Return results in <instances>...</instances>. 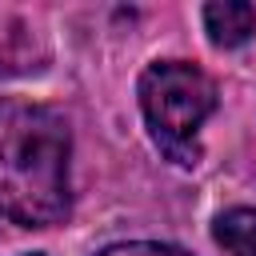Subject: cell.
<instances>
[{
	"label": "cell",
	"instance_id": "1",
	"mask_svg": "<svg viewBox=\"0 0 256 256\" xmlns=\"http://www.w3.org/2000/svg\"><path fill=\"white\" fill-rule=\"evenodd\" d=\"M68 120L36 100H0V216L20 228H52L72 200Z\"/></svg>",
	"mask_w": 256,
	"mask_h": 256
},
{
	"label": "cell",
	"instance_id": "3",
	"mask_svg": "<svg viewBox=\"0 0 256 256\" xmlns=\"http://www.w3.org/2000/svg\"><path fill=\"white\" fill-rule=\"evenodd\" d=\"M204 32L216 48H240L256 32V8L244 0H216L204 8Z\"/></svg>",
	"mask_w": 256,
	"mask_h": 256
},
{
	"label": "cell",
	"instance_id": "2",
	"mask_svg": "<svg viewBox=\"0 0 256 256\" xmlns=\"http://www.w3.org/2000/svg\"><path fill=\"white\" fill-rule=\"evenodd\" d=\"M140 112L156 148L192 168L200 160V128L216 112V80L188 60H156L140 72Z\"/></svg>",
	"mask_w": 256,
	"mask_h": 256
},
{
	"label": "cell",
	"instance_id": "5",
	"mask_svg": "<svg viewBox=\"0 0 256 256\" xmlns=\"http://www.w3.org/2000/svg\"><path fill=\"white\" fill-rule=\"evenodd\" d=\"M96 256H192L176 244H160V240H124V244H108Z\"/></svg>",
	"mask_w": 256,
	"mask_h": 256
},
{
	"label": "cell",
	"instance_id": "4",
	"mask_svg": "<svg viewBox=\"0 0 256 256\" xmlns=\"http://www.w3.org/2000/svg\"><path fill=\"white\" fill-rule=\"evenodd\" d=\"M212 240L224 256H256V208H228L212 220Z\"/></svg>",
	"mask_w": 256,
	"mask_h": 256
},
{
	"label": "cell",
	"instance_id": "6",
	"mask_svg": "<svg viewBox=\"0 0 256 256\" xmlns=\"http://www.w3.org/2000/svg\"><path fill=\"white\" fill-rule=\"evenodd\" d=\"M28 256H44V252H28Z\"/></svg>",
	"mask_w": 256,
	"mask_h": 256
}]
</instances>
